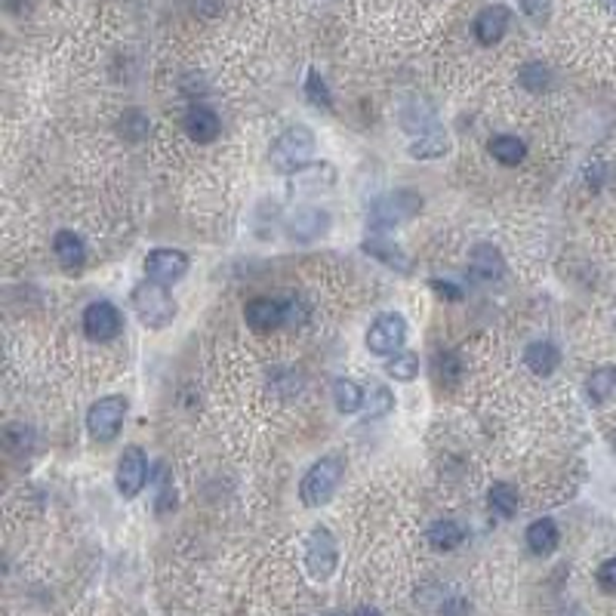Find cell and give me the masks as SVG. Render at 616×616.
<instances>
[{
  "instance_id": "6da1fadb",
  "label": "cell",
  "mask_w": 616,
  "mask_h": 616,
  "mask_svg": "<svg viewBox=\"0 0 616 616\" xmlns=\"http://www.w3.org/2000/svg\"><path fill=\"white\" fill-rule=\"evenodd\" d=\"M342 474H346V459L330 454L324 459H318L311 469L302 474L299 481V499L306 509H321L333 499V494L342 484Z\"/></svg>"
},
{
  "instance_id": "7a4b0ae2",
  "label": "cell",
  "mask_w": 616,
  "mask_h": 616,
  "mask_svg": "<svg viewBox=\"0 0 616 616\" xmlns=\"http://www.w3.org/2000/svg\"><path fill=\"white\" fill-rule=\"evenodd\" d=\"M311 154H315V130L306 123H293L271 145V167L284 176H293L302 167H308Z\"/></svg>"
},
{
  "instance_id": "3957f363",
  "label": "cell",
  "mask_w": 616,
  "mask_h": 616,
  "mask_svg": "<svg viewBox=\"0 0 616 616\" xmlns=\"http://www.w3.org/2000/svg\"><path fill=\"white\" fill-rule=\"evenodd\" d=\"M132 308H136L139 321H142L148 330H163V327L173 324L176 318V302L173 296L167 293V287L158 284V280H145L132 290Z\"/></svg>"
},
{
  "instance_id": "277c9868",
  "label": "cell",
  "mask_w": 616,
  "mask_h": 616,
  "mask_svg": "<svg viewBox=\"0 0 616 616\" xmlns=\"http://www.w3.org/2000/svg\"><path fill=\"white\" fill-rule=\"evenodd\" d=\"M123 419H127V401H123L121 395H108V397H99L96 404L87 410V432L93 441H114L123 425Z\"/></svg>"
},
{
  "instance_id": "5b68a950",
  "label": "cell",
  "mask_w": 616,
  "mask_h": 616,
  "mask_svg": "<svg viewBox=\"0 0 616 616\" xmlns=\"http://www.w3.org/2000/svg\"><path fill=\"white\" fill-rule=\"evenodd\" d=\"M423 210V198L416 191H392L373 200L370 207V225L373 229H388V225H401L413 220Z\"/></svg>"
},
{
  "instance_id": "8992f818",
  "label": "cell",
  "mask_w": 616,
  "mask_h": 616,
  "mask_svg": "<svg viewBox=\"0 0 616 616\" xmlns=\"http://www.w3.org/2000/svg\"><path fill=\"white\" fill-rule=\"evenodd\" d=\"M306 567L308 573L315 576V580H330L333 573H337L339 567V549H337V540H333V533L327 527H315L306 543Z\"/></svg>"
},
{
  "instance_id": "52a82bcc",
  "label": "cell",
  "mask_w": 616,
  "mask_h": 616,
  "mask_svg": "<svg viewBox=\"0 0 616 616\" xmlns=\"http://www.w3.org/2000/svg\"><path fill=\"white\" fill-rule=\"evenodd\" d=\"M185 271H189V256H185L182 249L158 247V249H152V253L145 256V275H148V280H158V284H163V287H170V284H176V280H182Z\"/></svg>"
},
{
  "instance_id": "ba28073f",
  "label": "cell",
  "mask_w": 616,
  "mask_h": 616,
  "mask_svg": "<svg viewBox=\"0 0 616 616\" xmlns=\"http://www.w3.org/2000/svg\"><path fill=\"white\" fill-rule=\"evenodd\" d=\"M114 481H118V490L121 496H139L148 481V456L142 447H136V444H130L127 450L121 454L118 459V474H114Z\"/></svg>"
},
{
  "instance_id": "9c48e42d",
  "label": "cell",
  "mask_w": 616,
  "mask_h": 616,
  "mask_svg": "<svg viewBox=\"0 0 616 616\" xmlns=\"http://www.w3.org/2000/svg\"><path fill=\"white\" fill-rule=\"evenodd\" d=\"M407 342V321L401 315H382L367 330V348L376 355H395Z\"/></svg>"
},
{
  "instance_id": "30bf717a",
  "label": "cell",
  "mask_w": 616,
  "mask_h": 616,
  "mask_svg": "<svg viewBox=\"0 0 616 616\" xmlns=\"http://www.w3.org/2000/svg\"><path fill=\"white\" fill-rule=\"evenodd\" d=\"M330 231V213L321 207H299L287 216V235L293 240H318Z\"/></svg>"
},
{
  "instance_id": "8fae6325",
  "label": "cell",
  "mask_w": 616,
  "mask_h": 616,
  "mask_svg": "<svg viewBox=\"0 0 616 616\" xmlns=\"http://www.w3.org/2000/svg\"><path fill=\"white\" fill-rule=\"evenodd\" d=\"M83 333L96 342H108L121 333V311L112 302H93L83 311Z\"/></svg>"
},
{
  "instance_id": "7c38bea8",
  "label": "cell",
  "mask_w": 616,
  "mask_h": 616,
  "mask_svg": "<svg viewBox=\"0 0 616 616\" xmlns=\"http://www.w3.org/2000/svg\"><path fill=\"white\" fill-rule=\"evenodd\" d=\"M247 324L253 327L256 333H271L278 330L280 324H287V306L280 299H265V296H259V299L247 302Z\"/></svg>"
},
{
  "instance_id": "4fadbf2b",
  "label": "cell",
  "mask_w": 616,
  "mask_h": 616,
  "mask_svg": "<svg viewBox=\"0 0 616 616\" xmlns=\"http://www.w3.org/2000/svg\"><path fill=\"white\" fill-rule=\"evenodd\" d=\"M505 31H509V6L503 4L487 6V10H481L478 19H474V37L484 46H494L496 41H503Z\"/></svg>"
},
{
  "instance_id": "5bb4252c",
  "label": "cell",
  "mask_w": 616,
  "mask_h": 616,
  "mask_svg": "<svg viewBox=\"0 0 616 616\" xmlns=\"http://www.w3.org/2000/svg\"><path fill=\"white\" fill-rule=\"evenodd\" d=\"M469 271H472V278L474 280H499L503 278V271H505V259H503V253H499V247L494 244H478L472 249V256H469Z\"/></svg>"
},
{
  "instance_id": "9a60e30c",
  "label": "cell",
  "mask_w": 616,
  "mask_h": 616,
  "mask_svg": "<svg viewBox=\"0 0 616 616\" xmlns=\"http://www.w3.org/2000/svg\"><path fill=\"white\" fill-rule=\"evenodd\" d=\"M361 249H364V253H367V256H373V259H376V262L388 265V269L401 271V275H410V259H407V253H404V249L397 247L392 238L373 235V238L364 240Z\"/></svg>"
},
{
  "instance_id": "2e32d148",
  "label": "cell",
  "mask_w": 616,
  "mask_h": 616,
  "mask_svg": "<svg viewBox=\"0 0 616 616\" xmlns=\"http://www.w3.org/2000/svg\"><path fill=\"white\" fill-rule=\"evenodd\" d=\"M561 543V533H558V524L552 518H536L533 524L527 527V549L533 552V555H552V552L558 549Z\"/></svg>"
},
{
  "instance_id": "e0dca14e",
  "label": "cell",
  "mask_w": 616,
  "mask_h": 616,
  "mask_svg": "<svg viewBox=\"0 0 616 616\" xmlns=\"http://www.w3.org/2000/svg\"><path fill=\"white\" fill-rule=\"evenodd\" d=\"M524 364L536 373V376H549V373H555V370H558L561 352H558L555 346H552L549 339L530 342V346L524 348Z\"/></svg>"
},
{
  "instance_id": "ac0fdd59",
  "label": "cell",
  "mask_w": 616,
  "mask_h": 616,
  "mask_svg": "<svg viewBox=\"0 0 616 616\" xmlns=\"http://www.w3.org/2000/svg\"><path fill=\"white\" fill-rule=\"evenodd\" d=\"M185 130H189V136L198 139V142H213V139L220 136L222 123L216 118V112H210L204 105H194L189 118H185Z\"/></svg>"
},
{
  "instance_id": "d6986e66",
  "label": "cell",
  "mask_w": 616,
  "mask_h": 616,
  "mask_svg": "<svg viewBox=\"0 0 616 616\" xmlns=\"http://www.w3.org/2000/svg\"><path fill=\"white\" fill-rule=\"evenodd\" d=\"M447 152H450V139L441 127L432 132H423V136H416L407 145V154L416 161H435V158H444Z\"/></svg>"
},
{
  "instance_id": "ffe728a7",
  "label": "cell",
  "mask_w": 616,
  "mask_h": 616,
  "mask_svg": "<svg viewBox=\"0 0 616 616\" xmlns=\"http://www.w3.org/2000/svg\"><path fill=\"white\" fill-rule=\"evenodd\" d=\"M53 249H56V259L65 265V269H81L83 259H87V247H83V240L77 238L74 231H56Z\"/></svg>"
},
{
  "instance_id": "44dd1931",
  "label": "cell",
  "mask_w": 616,
  "mask_h": 616,
  "mask_svg": "<svg viewBox=\"0 0 616 616\" xmlns=\"http://www.w3.org/2000/svg\"><path fill=\"white\" fill-rule=\"evenodd\" d=\"M487 152L494 154V158L503 163V167H518V163L527 158V145L521 142L518 136H509V132H503V136L490 139Z\"/></svg>"
},
{
  "instance_id": "7402d4cb",
  "label": "cell",
  "mask_w": 616,
  "mask_h": 616,
  "mask_svg": "<svg viewBox=\"0 0 616 616\" xmlns=\"http://www.w3.org/2000/svg\"><path fill=\"white\" fill-rule=\"evenodd\" d=\"M397 121H401L404 130H410L413 136H423V132H432L438 130V118L432 114V108L428 105H419V103H410L401 108V114H397Z\"/></svg>"
},
{
  "instance_id": "603a6c76",
  "label": "cell",
  "mask_w": 616,
  "mask_h": 616,
  "mask_svg": "<svg viewBox=\"0 0 616 616\" xmlns=\"http://www.w3.org/2000/svg\"><path fill=\"white\" fill-rule=\"evenodd\" d=\"M395 410V395L388 386H382V382L370 379L367 388H364V413H367L370 419H382L386 413Z\"/></svg>"
},
{
  "instance_id": "cb8c5ba5",
  "label": "cell",
  "mask_w": 616,
  "mask_h": 616,
  "mask_svg": "<svg viewBox=\"0 0 616 616\" xmlns=\"http://www.w3.org/2000/svg\"><path fill=\"white\" fill-rule=\"evenodd\" d=\"M333 404H337L339 413H357L364 410V392L361 386H355L352 379L337 376L333 379Z\"/></svg>"
},
{
  "instance_id": "d4e9b609",
  "label": "cell",
  "mask_w": 616,
  "mask_h": 616,
  "mask_svg": "<svg viewBox=\"0 0 616 616\" xmlns=\"http://www.w3.org/2000/svg\"><path fill=\"white\" fill-rule=\"evenodd\" d=\"M586 395L592 404H607L616 395V367H598L586 379Z\"/></svg>"
},
{
  "instance_id": "484cf974",
  "label": "cell",
  "mask_w": 616,
  "mask_h": 616,
  "mask_svg": "<svg viewBox=\"0 0 616 616\" xmlns=\"http://www.w3.org/2000/svg\"><path fill=\"white\" fill-rule=\"evenodd\" d=\"M465 540V530L456 524V521L444 518V521H435L432 527H428V543L435 545L438 552H450L456 549L459 543Z\"/></svg>"
},
{
  "instance_id": "4316f807",
  "label": "cell",
  "mask_w": 616,
  "mask_h": 616,
  "mask_svg": "<svg viewBox=\"0 0 616 616\" xmlns=\"http://www.w3.org/2000/svg\"><path fill=\"white\" fill-rule=\"evenodd\" d=\"M432 370H435V379H438V386H447L454 388L459 386V379H463V361H459L456 352H438L432 361Z\"/></svg>"
},
{
  "instance_id": "83f0119b",
  "label": "cell",
  "mask_w": 616,
  "mask_h": 616,
  "mask_svg": "<svg viewBox=\"0 0 616 616\" xmlns=\"http://www.w3.org/2000/svg\"><path fill=\"white\" fill-rule=\"evenodd\" d=\"M487 505L499 518H512V514H518V490L512 484H494L487 494Z\"/></svg>"
},
{
  "instance_id": "f1b7e54d",
  "label": "cell",
  "mask_w": 616,
  "mask_h": 616,
  "mask_svg": "<svg viewBox=\"0 0 616 616\" xmlns=\"http://www.w3.org/2000/svg\"><path fill=\"white\" fill-rule=\"evenodd\" d=\"M386 373H388L392 379H397V382L416 379V373H419V357L413 355V352H395V355H388Z\"/></svg>"
},
{
  "instance_id": "f546056e",
  "label": "cell",
  "mask_w": 616,
  "mask_h": 616,
  "mask_svg": "<svg viewBox=\"0 0 616 616\" xmlns=\"http://www.w3.org/2000/svg\"><path fill=\"white\" fill-rule=\"evenodd\" d=\"M518 81H521V87H524L527 93H543V90H549L552 72L543 65V62H527V65L521 68Z\"/></svg>"
},
{
  "instance_id": "4dcf8cb0",
  "label": "cell",
  "mask_w": 616,
  "mask_h": 616,
  "mask_svg": "<svg viewBox=\"0 0 616 616\" xmlns=\"http://www.w3.org/2000/svg\"><path fill=\"white\" fill-rule=\"evenodd\" d=\"M306 96L308 103L315 108H324V112H333V96L330 90H327V81L318 72H308V81H306Z\"/></svg>"
},
{
  "instance_id": "1f68e13d",
  "label": "cell",
  "mask_w": 616,
  "mask_h": 616,
  "mask_svg": "<svg viewBox=\"0 0 616 616\" xmlns=\"http://www.w3.org/2000/svg\"><path fill=\"white\" fill-rule=\"evenodd\" d=\"M616 179L613 173V167L607 161H592L589 167H586V185L592 191H604L607 185H611Z\"/></svg>"
},
{
  "instance_id": "d6a6232c",
  "label": "cell",
  "mask_w": 616,
  "mask_h": 616,
  "mask_svg": "<svg viewBox=\"0 0 616 616\" xmlns=\"http://www.w3.org/2000/svg\"><path fill=\"white\" fill-rule=\"evenodd\" d=\"M121 130H123V136L132 139V142H139V139H145V132H148V121H145V114L132 108V112L123 114Z\"/></svg>"
},
{
  "instance_id": "836d02e7",
  "label": "cell",
  "mask_w": 616,
  "mask_h": 616,
  "mask_svg": "<svg viewBox=\"0 0 616 616\" xmlns=\"http://www.w3.org/2000/svg\"><path fill=\"white\" fill-rule=\"evenodd\" d=\"M31 428H25V425H10L6 428V444H10V447L15 450V454H25V450H31Z\"/></svg>"
},
{
  "instance_id": "e575fe53",
  "label": "cell",
  "mask_w": 616,
  "mask_h": 616,
  "mask_svg": "<svg viewBox=\"0 0 616 616\" xmlns=\"http://www.w3.org/2000/svg\"><path fill=\"white\" fill-rule=\"evenodd\" d=\"M598 586H601L607 595H616V558H607L595 573Z\"/></svg>"
},
{
  "instance_id": "d590c367",
  "label": "cell",
  "mask_w": 616,
  "mask_h": 616,
  "mask_svg": "<svg viewBox=\"0 0 616 616\" xmlns=\"http://www.w3.org/2000/svg\"><path fill=\"white\" fill-rule=\"evenodd\" d=\"M521 10H524L533 22H549L552 15V0H518Z\"/></svg>"
},
{
  "instance_id": "8d00e7d4",
  "label": "cell",
  "mask_w": 616,
  "mask_h": 616,
  "mask_svg": "<svg viewBox=\"0 0 616 616\" xmlns=\"http://www.w3.org/2000/svg\"><path fill=\"white\" fill-rule=\"evenodd\" d=\"M472 604L465 598H450V601L441 604V616H469Z\"/></svg>"
},
{
  "instance_id": "74e56055",
  "label": "cell",
  "mask_w": 616,
  "mask_h": 616,
  "mask_svg": "<svg viewBox=\"0 0 616 616\" xmlns=\"http://www.w3.org/2000/svg\"><path fill=\"white\" fill-rule=\"evenodd\" d=\"M287 324H302L306 321V306L299 299H287Z\"/></svg>"
},
{
  "instance_id": "f35d334b",
  "label": "cell",
  "mask_w": 616,
  "mask_h": 616,
  "mask_svg": "<svg viewBox=\"0 0 616 616\" xmlns=\"http://www.w3.org/2000/svg\"><path fill=\"white\" fill-rule=\"evenodd\" d=\"M176 505V490L170 487V484H163L161 487V496H158V512L163 514V512H170Z\"/></svg>"
},
{
  "instance_id": "ab89813d",
  "label": "cell",
  "mask_w": 616,
  "mask_h": 616,
  "mask_svg": "<svg viewBox=\"0 0 616 616\" xmlns=\"http://www.w3.org/2000/svg\"><path fill=\"white\" fill-rule=\"evenodd\" d=\"M435 293L444 296V299H463V290H456L454 284H447V280H432Z\"/></svg>"
},
{
  "instance_id": "60d3db41",
  "label": "cell",
  "mask_w": 616,
  "mask_h": 616,
  "mask_svg": "<svg viewBox=\"0 0 616 616\" xmlns=\"http://www.w3.org/2000/svg\"><path fill=\"white\" fill-rule=\"evenodd\" d=\"M352 616H382V613L376 611V607H357Z\"/></svg>"
},
{
  "instance_id": "b9f144b4",
  "label": "cell",
  "mask_w": 616,
  "mask_h": 616,
  "mask_svg": "<svg viewBox=\"0 0 616 616\" xmlns=\"http://www.w3.org/2000/svg\"><path fill=\"white\" fill-rule=\"evenodd\" d=\"M601 4L607 6V10H611L613 15H616V0H601Z\"/></svg>"
}]
</instances>
